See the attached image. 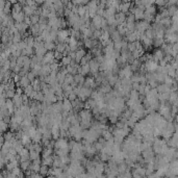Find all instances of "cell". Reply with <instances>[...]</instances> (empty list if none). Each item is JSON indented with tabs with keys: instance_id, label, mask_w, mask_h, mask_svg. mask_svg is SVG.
<instances>
[{
	"instance_id": "1",
	"label": "cell",
	"mask_w": 178,
	"mask_h": 178,
	"mask_svg": "<svg viewBox=\"0 0 178 178\" xmlns=\"http://www.w3.org/2000/svg\"><path fill=\"white\" fill-rule=\"evenodd\" d=\"M88 66H90V71L93 74H97V72L99 70V63L96 59H91L88 61Z\"/></svg>"
},
{
	"instance_id": "2",
	"label": "cell",
	"mask_w": 178,
	"mask_h": 178,
	"mask_svg": "<svg viewBox=\"0 0 178 178\" xmlns=\"http://www.w3.org/2000/svg\"><path fill=\"white\" fill-rule=\"evenodd\" d=\"M84 55H85V51H84L83 49H78V50L76 51V53H75V57H74V59L76 60V63H77V64H79V63H80V60H81V58H82Z\"/></svg>"
},
{
	"instance_id": "3",
	"label": "cell",
	"mask_w": 178,
	"mask_h": 178,
	"mask_svg": "<svg viewBox=\"0 0 178 178\" xmlns=\"http://www.w3.org/2000/svg\"><path fill=\"white\" fill-rule=\"evenodd\" d=\"M68 36H69V32L67 30H61L59 32H57V37H58V40L60 42H65V41H68Z\"/></svg>"
},
{
	"instance_id": "4",
	"label": "cell",
	"mask_w": 178,
	"mask_h": 178,
	"mask_svg": "<svg viewBox=\"0 0 178 178\" xmlns=\"http://www.w3.org/2000/svg\"><path fill=\"white\" fill-rule=\"evenodd\" d=\"M20 84L23 86V87H25V86H27L28 84H29V79L27 78V77H22L21 79H20Z\"/></svg>"
},
{
	"instance_id": "5",
	"label": "cell",
	"mask_w": 178,
	"mask_h": 178,
	"mask_svg": "<svg viewBox=\"0 0 178 178\" xmlns=\"http://www.w3.org/2000/svg\"><path fill=\"white\" fill-rule=\"evenodd\" d=\"M71 60H72V58H71L69 55H68V56H64L63 59H61V64H63L64 66H68V65H70Z\"/></svg>"
},
{
	"instance_id": "6",
	"label": "cell",
	"mask_w": 178,
	"mask_h": 178,
	"mask_svg": "<svg viewBox=\"0 0 178 178\" xmlns=\"http://www.w3.org/2000/svg\"><path fill=\"white\" fill-rule=\"evenodd\" d=\"M39 172H41V175H42V176L47 175V172H48V166L44 165L43 167H41V168H40V171H39Z\"/></svg>"
},
{
	"instance_id": "7",
	"label": "cell",
	"mask_w": 178,
	"mask_h": 178,
	"mask_svg": "<svg viewBox=\"0 0 178 178\" xmlns=\"http://www.w3.org/2000/svg\"><path fill=\"white\" fill-rule=\"evenodd\" d=\"M67 47V45H64V44H59V45H57L56 46V51H58V52H61L63 53V51L65 50V48Z\"/></svg>"
},
{
	"instance_id": "8",
	"label": "cell",
	"mask_w": 178,
	"mask_h": 178,
	"mask_svg": "<svg viewBox=\"0 0 178 178\" xmlns=\"http://www.w3.org/2000/svg\"><path fill=\"white\" fill-rule=\"evenodd\" d=\"M27 78L29 79V81H33L35 80V74L31 72V73H28L27 74Z\"/></svg>"
},
{
	"instance_id": "9",
	"label": "cell",
	"mask_w": 178,
	"mask_h": 178,
	"mask_svg": "<svg viewBox=\"0 0 178 178\" xmlns=\"http://www.w3.org/2000/svg\"><path fill=\"white\" fill-rule=\"evenodd\" d=\"M15 96V92L14 91H8V97H10V98H13Z\"/></svg>"
},
{
	"instance_id": "10",
	"label": "cell",
	"mask_w": 178,
	"mask_h": 178,
	"mask_svg": "<svg viewBox=\"0 0 178 178\" xmlns=\"http://www.w3.org/2000/svg\"><path fill=\"white\" fill-rule=\"evenodd\" d=\"M30 20H32V23H33V24H36V23L39 21V17H38V16H33Z\"/></svg>"
},
{
	"instance_id": "11",
	"label": "cell",
	"mask_w": 178,
	"mask_h": 178,
	"mask_svg": "<svg viewBox=\"0 0 178 178\" xmlns=\"http://www.w3.org/2000/svg\"><path fill=\"white\" fill-rule=\"evenodd\" d=\"M10 1H11L12 3H15V2H16V0H10Z\"/></svg>"
}]
</instances>
